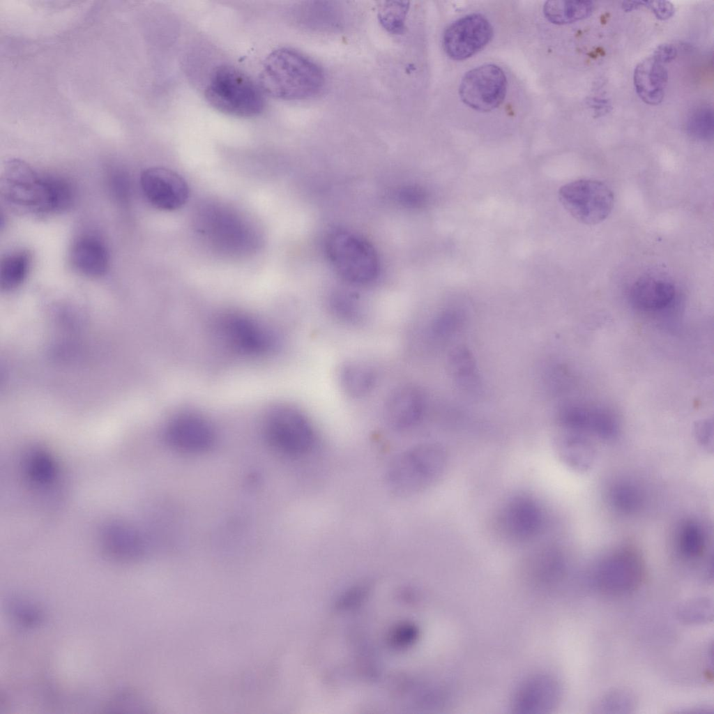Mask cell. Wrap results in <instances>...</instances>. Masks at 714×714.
<instances>
[{"instance_id":"6da1fadb","label":"cell","mask_w":714,"mask_h":714,"mask_svg":"<svg viewBox=\"0 0 714 714\" xmlns=\"http://www.w3.org/2000/svg\"><path fill=\"white\" fill-rule=\"evenodd\" d=\"M0 191L1 197L13 208L36 215L65 211L74 199L73 188L66 178L38 173L17 158L5 162L1 173Z\"/></svg>"},{"instance_id":"7a4b0ae2","label":"cell","mask_w":714,"mask_h":714,"mask_svg":"<svg viewBox=\"0 0 714 714\" xmlns=\"http://www.w3.org/2000/svg\"><path fill=\"white\" fill-rule=\"evenodd\" d=\"M262 91L285 100L307 99L322 90L325 77L321 67L301 52L280 47L265 59L259 73Z\"/></svg>"},{"instance_id":"3957f363","label":"cell","mask_w":714,"mask_h":714,"mask_svg":"<svg viewBox=\"0 0 714 714\" xmlns=\"http://www.w3.org/2000/svg\"><path fill=\"white\" fill-rule=\"evenodd\" d=\"M204 95L213 108L231 116L252 117L264 107L261 89L241 70L229 65L214 68Z\"/></svg>"},{"instance_id":"277c9868","label":"cell","mask_w":714,"mask_h":714,"mask_svg":"<svg viewBox=\"0 0 714 714\" xmlns=\"http://www.w3.org/2000/svg\"><path fill=\"white\" fill-rule=\"evenodd\" d=\"M447 463L448 455L443 446L433 443L420 444L393 461L388 471V482L399 493H416L436 483L443 474Z\"/></svg>"},{"instance_id":"5b68a950","label":"cell","mask_w":714,"mask_h":714,"mask_svg":"<svg viewBox=\"0 0 714 714\" xmlns=\"http://www.w3.org/2000/svg\"><path fill=\"white\" fill-rule=\"evenodd\" d=\"M326 250L334 269L344 280L365 284L377 278V253L362 236L346 230L335 231L327 238Z\"/></svg>"},{"instance_id":"8992f818","label":"cell","mask_w":714,"mask_h":714,"mask_svg":"<svg viewBox=\"0 0 714 714\" xmlns=\"http://www.w3.org/2000/svg\"><path fill=\"white\" fill-rule=\"evenodd\" d=\"M265 436L271 446L290 456L307 453L315 434L311 423L297 408L287 404L271 407L264 421Z\"/></svg>"},{"instance_id":"52a82bcc","label":"cell","mask_w":714,"mask_h":714,"mask_svg":"<svg viewBox=\"0 0 714 714\" xmlns=\"http://www.w3.org/2000/svg\"><path fill=\"white\" fill-rule=\"evenodd\" d=\"M559 199L575 220L589 225L605 220L614 201L611 189L593 179H579L565 184L559 190Z\"/></svg>"},{"instance_id":"ba28073f","label":"cell","mask_w":714,"mask_h":714,"mask_svg":"<svg viewBox=\"0 0 714 714\" xmlns=\"http://www.w3.org/2000/svg\"><path fill=\"white\" fill-rule=\"evenodd\" d=\"M508 82L503 70L495 64H484L469 70L462 77L459 94L462 101L479 112H490L503 101Z\"/></svg>"},{"instance_id":"9c48e42d","label":"cell","mask_w":714,"mask_h":714,"mask_svg":"<svg viewBox=\"0 0 714 714\" xmlns=\"http://www.w3.org/2000/svg\"><path fill=\"white\" fill-rule=\"evenodd\" d=\"M644 577L640 556L625 548L604 559L597 567L595 582L602 591L612 595L626 594L636 590Z\"/></svg>"},{"instance_id":"30bf717a","label":"cell","mask_w":714,"mask_h":714,"mask_svg":"<svg viewBox=\"0 0 714 714\" xmlns=\"http://www.w3.org/2000/svg\"><path fill=\"white\" fill-rule=\"evenodd\" d=\"M493 28L483 15L472 13L465 15L450 24L443 36V47L452 59H466L491 40Z\"/></svg>"},{"instance_id":"8fae6325","label":"cell","mask_w":714,"mask_h":714,"mask_svg":"<svg viewBox=\"0 0 714 714\" xmlns=\"http://www.w3.org/2000/svg\"><path fill=\"white\" fill-rule=\"evenodd\" d=\"M544 522L542 510L532 496L517 494L503 504L499 515V527L511 541L526 542L540 532Z\"/></svg>"},{"instance_id":"7c38bea8","label":"cell","mask_w":714,"mask_h":714,"mask_svg":"<svg viewBox=\"0 0 714 714\" xmlns=\"http://www.w3.org/2000/svg\"><path fill=\"white\" fill-rule=\"evenodd\" d=\"M218 324L219 335L226 344L236 352L259 355L269 351L274 344L269 331L246 315L227 314Z\"/></svg>"},{"instance_id":"4fadbf2b","label":"cell","mask_w":714,"mask_h":714,"mask_svg":"<svg viewBox=\"0 0 714 714\" xmlns=\"http://www.w3.org/2000/svg\"><path fill=\"white\" fill-rule=\"evenodd\" d=\"M140 184L148 202L162 211H174L182 207L188 198L186 181L171 169L153 167L141 174Z\"/></svg>"},{"instance_id":"5bb4252c","label":"cell","mask_w":714,"mask_h":714,"mask_svg":"<svg viewBox=\"0 0 714 714\" xmlns=\"http://www.w3.org/2000/svg\"><path fill=\"white\" fill-rule=\"evenodd\" d=\"M166 437L176 449L197 453L210 447L213 441V433L207 420L202 416L192 412H183L169 421Z\"/></svg>"},{"instance_id":"9a60e30c","label":"cell","mask_w":714,"mask_h":714,"mask_svg":"<svg viewBox=\"0 0 714 714\" xmlns=\"http://www.w3.org/2000/svg\"><path fill=\"white\" fill-rule=\"evenodd\" d=\"M559 420L565 431H588L605 439L614 438L619 430L614 414L600 407L568 406L561 411Z\"/></svg>"},{"instance_id":"2e32d148","label":"cell","mask_w":714,"mask_h":714,"mask_svg":"<svg viewBox=\"0 0 714 714\" xmlns=\"http://www.w3.org/2000/svg\"><path fill=\"white\" fill-rule=\"evenodd\" d=\"M423 411V399L412 386H402L392 391L384 407L385 417L394 428L404 430L414 425Z\"/></svg>"},{"instance_id":"e0dca14e","label":"cell","mask_w":714,"mask_h":714,"mask_svg":"<svg viewBox=\"0 0 714 714\" xmlns=\"http://www.w3.org/2000/svg\"><path fill=\"white\" fill-rule=\"evenodd\" d=\"M70 259L73 266L80 273L99 277L107 271L109 257L102 240L94 235L85 234L73 244Z\"/></svg>"},{"instance_id":"ac0fdd59","label":"cell","mask_w":714,"mask_h":714,"mask_svg":"<svg viewBox=\"0 0 714 714\" xmlns=\"http://www.w3.org/2000/svg\"><path fill=\"white\" fill-rule=\"evenodd\" d=\"M633 80L636 93L645 103L657 105L662 101L668 81L664 64L653 56L645 59L635 67Z\"/></svg>"},{"instance_id":"d6986e66","label":"cell","mask_w":714,"mask_h":714,"mask_svg":"<svg viewBox=\"0 0 714 714\" xmlns=\"http://www.w3.org/2000/svg\"><path fill=\"white\" fill-rule=\"evenodd\" d=\"M675 294V287L669 280L647 275L635 282L630 289V298L637 308L653 311L668 306L674 300Z\"/></svg>"},{"instance_id":"ffe728a7","label":"cell","mask_w":714,"mask_h":714,"mask_svg":"<svg viewBox=\"0 0 714 714\" xmlns=\"http://www.w3.org/2000/svg\"><path fill=\"white\" fill-rule=\"evenodd\" d=\"M554 449L559 459L571 469L588 470L595 459V448L578 433L567 432L555 439Z\"/></svg>"},{"instance_id":"44dd1931","label":"cell","mask_w":714,"mask_h":714,"mask_svg":"<svg viewBox=\"0 0 714 714\" xmlns=\"http://www.w3.org/2000/svg\"><path fill=\"white\" fill-rule=\"evenodd\" d=\"M593 9V3L590 1L554 0L545 2L543 13L549 22L563 25L588 17Z\"/></svg>"},{"instance_id":"7402d4cb","label":"cell","mask_w":714,"mask_h":714,"mask_svg":"<svg viewBox=\"0 0 714 714\" xmlns=\"http://www.w3.org/2000/svg\"><path fill=\"white\" fill-rule=\"evenodd\" d=\"M339 379L342 388L348 395L359 397L372 389L376 376L372 368L367 365L351 363L341 367Z\"/></svg>"},{"instance_id":"603a6c76","label":"cell","mask_w":714,"mask_h":714,"mask_svg":"<svg viewBox=\"0 0 714 714\" xmlns=\"http://www.w3.org/2000/svg\"><path fill=\"white\" fill-rule=\"evenodd\" d=\"M31 257L25 250L15 251L6 255L0 264V286L10 291L19 287L28 274Z\"/></svg>"},{"instance_id":"cb8c5ba5","label":"cell","mask_w":714,"mask_h":714,"mask_svg":"<svg viewBox=\"0 0 714 714\" xmlns=\"http://www.w3.org/2000/svg\"><path fill=\"white\" fill-rule=\"evenodd\" d=\"M104 540L112 552L121 556L135 555L141 547L137 533L122 524L114 523L108 526L104 532Z\"/></svg>"},{"instance_id":"d4e9b609","label":"cell","mask_w":714,"mask_h":714,"mask_svg":"<svg viewBox=\"0 0 714 714\" xmlns=\"http://www.w3.org/2000/svg\"><path fill=\"white\" fill-rule=\"evenodd\" d=\"M449 362L453 374L459 385L466 388H474L478 385L476 364L469 350L464 347L455 348Z\"/></svg>"},{"instance_id":"484cf974","label":"cell","mask_w":714,"mask_h":714,"mask_svg":"<svg viewBox=\"0 0 714 714\" xmlns=\"http://www.w3.org/2000/svg\"><path fill=\"white\" fill-rule=\"evenodd\" d=\"M25 466L28 476L39 485L52 483L56 476L55 464L51 456L42 449H32L26 455Z\"/></svg>"},{"instance_id":"4316f807","label":"cell","mask_w":714,"mask_h":714,"mask_svg":"<svg viewBox=\"0 0 714 714\" xmlns=\"http://www.w3.org/2000/svg\"><path fill=\"white\" fill-rule=\"evenodd\" d=\"M409 9V1H383L378 6V19L381 26L390 33L404 32L405 21Z\"/></svg>"},{"instance_id":"83f0119b","label":"cell","mask_w":714,"mask_h":714,"mask_svg":"<svg viewBox=\"0 0 714 714\" xmlns=\"http://www.w3.org/2000/svg\"><path fill=\"white\" fill-rule=\"evenodd\" d=\"M612 506L623 514H631L638 510L641 506V494L639 489L628 483H618L614 485L608 495Z\"/></svg>"},{"instance_id":"f1b7e54d","label":"cell","mask_w":714,"mask_h":714,"mask_svg":"<svg viewBox=\"0 0 714 714\" xmlns=\"http://www.w3.org/2000/svg\"><path fill=\"white\" fill-rule=\"evenodd\" d=\"M705 536L702 528L695 522L684 523L678 532V544L681 553L687 558L699 556L705 548Z\"/></svg>"},{"instance_id":"f546056e","label":"cell","mask_w":714,"mask_h":714,"mask_svg":"<svg viewBox=\"0 0 714 714\" xmlns=\"http://www.w3.org/2000/svg\"><path fill=\"white\" fill-rule=\"evenodd\" d=\"M678 618L687 624H700L713 619V601L707 597H699L683 603L677 611Z\"/></svg>"},{"instance_id":"4dcf8cb0","label":"cell","mask_w":714,"mask_h":714,"mask_svg":"<svg viewBox=\"0 0 714 714\" xmlns=\"http://www.w3.org/2000/svg\"><path fill=\"white\" fill-rule=\"evenodd\" d=\"M713 112L708 106L700 107L693 111L687 121L688 134L698 139L709 140L713 137Z\"/></svg>"},{"instance_id":"1f68e13d","label":"cell","mask_w":714,"mask_h":714,"mask_svg":"<svg viewBox=\"0 0 714 714\" xmlns=\"http://www.w3.org/2000/svg\"><path fill=\"white\" fill-rule=\"evenodd\" d=\"M635 698L628 691L615 690L605 694L598 703L600 713H628L634 708Z\"/></svg>"},{"instance_id":"d6a6232c","label":"cell","mask_w":714,"mask_h":714,"mask_svg":"<svg viewBox=\"0 0 714 714\" xmlns=\"http://www.w3.org/2000/svg\"><path fill=\"white\" fill-rule=\"evenodd\" d=\"M355 301L349 296L337 295L332 299V310L338 318L346 321H358L360 317V310Z\"/></svg>"},{"instance_id":"836d02e7","label":"cell","mask_w":714,"mask_h":714,"mask_svg":"<svg viewBox=\"0 0 714 714\" xmlns=\"http://www.w3.org/2000/svg\"><path fill=\"white\" fill-rule=\"evenodd\" d=\"M459 322V317L454 312H446L439 317L434 324V332L439 337H446L452 333Z\"/></svg>"},{"instance_id":"e575fe53","label":"cell","mask_w":714,"mask_h":714,"mask_svg":"<svg viewBox=\"0 0 714 714\" xmlns=\"http://www.w3.org/2000/svg\"><path fill=\"white\" fill-rule=\"evenodd\" d=\"M713 425L711 419L698 421L694 427V433L698 442L706 449H713Z\"/></svg>"},{"instance_id":"d590c367","label":"cell","mask_w":714,"mask_h":714,"mask_svg":"<svg viewBox=\"0 0 714 714\" xmlns=\"http://www.w3.org/2000/svg\"><path fill=\"white\" fill-rule=\"evenodd\" d=\"M643 7L649 8L660 20L669 19L675 12L673 4L668 1H644Z\"/></svg>"},{"instance_id":"8d00e7d4","label":"cell","mask_w":714,"mask_h":714,"mask_svg":"<svg viewBox=\"0 0 714 714\" xmlns=\"http://www.w3.org/2000/svg\"><path fill=\"white\" fill-rule=\"evenodd\" d=\"M111 188L116 197L124 201L128 197V184L127 178L123 173H112L110 177Z\"/></svg>"},{"instance_id":"74e56055","label":"cell","mask_w":714,"mask_h":714,"mask_svg":"<svg viewBox=\"0 0 714 714\" xmlns=\"http://www.w3.org/2000/svg\"><path fill=\"white\" fill-rule=\"evenodd\" d=\"M399 197L405 204L418 206L423 202L425 196L419 189L409 188L402 190Z\"/></svg>"},{"instance_id":"f35d334b","label":"cell","mask_w":714,"mask_h":714,"mask_svg":"<svg viewBox=\"0 0 714 714\" xmlns=\"http://www.w3.org/2000/svg\"><path fill=\"white\" fill-rule=\"evenodd\" d=\"M676 47L670 44H663L655 50L653 56L660 63L665 64L671 61L676 56Z\"/></svg>"},{"instance_id":"ab89813d","label":"cell","mask_w":714,"mask_h":714,"mask_svg":"<svg viewBox=\"0 0 714 714\" xmlns=\"http://www.w3.org/2000/svg\"><path fill=\"white\" fill-rule=\"evenodd\" d=\"M644 6V1H623L622 3L623 9L626 12H630L634 10H637Z\"/></svg>"}]
</instances>
